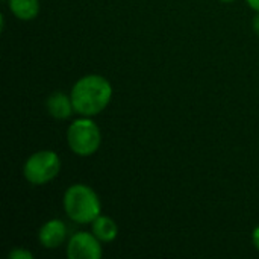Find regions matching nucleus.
Segmentation results:
<instances>
[{
	"label": "nucleus",
	"instance_id": "4",
	"mask_svg": "<svg viewBox=\"0 0 259 259\" xmlns=\"http://www.w3.org/2000/svg\"><path fill=\"white\" fill-rule=\"evenodd\" d=\"M61 170V159L56 152L41 150L29 156L24 162L23 175L32 185H44L53 181Z\"/></svg>",
	"mask_w": 259,
	"mask_h": 259
},
{
	"label": "nucleus",
	"instance_id": "12",
	"mask_svg": "<svg viewBox=\"0 0 259 259\" xmlns=\"http://www.w3.org/2000/svg\"><path fill=\"white\" fill-rule=\"evenodd\" d=\"M247 2V5L252 8V9H255L256 12H259V0H246Z\"/></svg>",
	"mask_w": 259,
	"mask_h": 259
},
{
	"label": "nucleus",
	"instance_id": "14",
	"mask_svg": "<svg viewBox=\"0 0 259 259\" xmlns=\"http://www.w3.org/2000/svg\"><path fill=\"white\" fill-rule=\"evenodd\" d=\"M220 2H234V0H220Z\"/></svg>",
	"mask_w": 259,
	"mask_h": 259
},
{
	"label": "nucleus",
	"instance_id": "7",
	"mask_svg": "<svg viewBox=\"0 0 259 259\" xmlns=\"http://www.w3.org/2000/svg\"><path fill=\"white\" fill-rule=\"evenodd\" d=\"M47 109L52 117L58 120H65L71 117L74 106H73L71 97L65 96L64 93H53L47 99Z\"/></svg>",
	"mask_w": 259,
	"mask_h": 259
},
{
	"label": "nucleus",
	"instance_id": "8",
	"mask_svg": "<svg viewBox=\"0 0 259 259\" xmlns=\"http://www.w3.org/2000/svg\"><path fill=\"white\" fill-rule=\"evenodd\" d=\"M93 234L102 241V243H111L118 235V226L117 223L105 215H99L93 223Z\"/></svg>",
	"mask_w": 259,
	"mask_h": 259
},
{
	"label": "nucleus",
	"instance_id": "5",
	"mask_svg": "<svg viewBox=\"0 0 259 259\" xmlns=\"http://www.w3.org/2000/svg\"><path fill=\"white\" fill-rule=\"evenodd\" d=\"M100 240L94 234L77 232L67 246V256L70 259H100L103 252Z\"/></svg>",
	"mask_w": 259,
	"mask_h": 259
},
{
	"label": "nucleus",
	"instance_id": "2",
	"mask_svg": "<svg viewBox=\"0 0 259 259\" xmlns=\"http://www.w3.org/2000/svg\"><path fill=\"white\" fill-rule=\"evenodd\" d=\"M64 209L70 220L79 225L93 223L102 211L97 193L83 184L71 185L64 194Z\"/></svg>",
	"mask_w": 259,
	"mask_h": 259
},
{
	"label": "nucleus",
	"instance_id": "13",
	"mask_svg": "<svg viewBox=\"0 0 259 259\" xmlns=\"http://www.w3.org/2000/svg\"><path fill=\"white\" fill-rule=\"evenodd\" d=\"M253 30H255V32L259 35V12H258V15L253 18Z\"/></svg>",
	"mask_w": 259,
	"mask_h": 259
},
{
	"label": "nucleus",
	"instance_id": "3",
	"mask_svg": "<svg viewBox=\"0 0 259 259\" xmlns=\"http://www.w3.org/2000/svg\"><path fill=\"white\" fill-rule=\"evenodd\" d=\"M67 141L73 153L79 156H90L99 150L102 134L99 126L90 117H82L70 124L67 131Z\"/></svg>",
	"mask_w": 259,
	"mask_h": 259
},
{
	"label": "nucleus",
	"instance_id": "11",
	"mask_svg": "<svg viewBox=\"0 0 259 259\" xmlns=\"http://www.w3.org/2000/svg\"><path fill=\"white\" fill-rule=\"evenodd\" d=\"M252 240H253L255 247L259 250V226L255 228V231H253V234H252Z\"/></svg>",
	"mask_w": 259,
	"mask_h": 259
},
{
	"label": "nucleus",
	"instance_id": "1",
	"mask_svg": "<svg viewBox=\"0 0 259 259\" xmlns=\"http://www.w3.org/2000/svg\"><path fill=\"white\" fill-rule=\"evenodd\" d=\"M70 97L77 114L82 117H94L109 105L112 87L103 76L88 74L73 85Z\"/></svg>",
	"mask_w": 259,
	"mask_h": 259
},
{
	"label": "nucleus",
	"instance_id": "10",
	"mask_svg": "<svg viewBox=\"0 0 259 259\" xmlns=\"http://www.w3.org/2000/svg\"><path fill=\"white\" fill-rule=\"evenodd\" d=\"M9 258L11 259H32V253L24 250V249H15L9 253Z\"/></svg>",
	"mask_w": 259,
	"mask_h": 259
},
{
	"label": "nucleus",
	"instance_id": "9",
	"mask_svg": "<svg viewBox=\"0 0 259 259\" xmlns=\"http://www.w3.org/2000/svg\"><path fill=\"white\" fill-rule=\"evenodd\" d=\"M9 11L18 20H33L39 12V2L38 0H8Z\"/></svg>",
	"mask_w": 259,
	"mask_h": 259
},
{
	"label": "nucleus",
	"instance_id": "6",
	"mask_svg": "<svg viewBox=\"0 0 259 259\" xmlns=\"http://www.w3.org/2000/svg\"><path fill=\"white\" fill-rule=\"evenodd\" d=\"M65 238H67V228H65L64 222H61L58 219H53V220H49L47 223H44L38 234V240L46 249L59 247L65 241Z\"/></svg>",
	"mask_w": 259,
	"mask_h": 259
}]
</instances>
